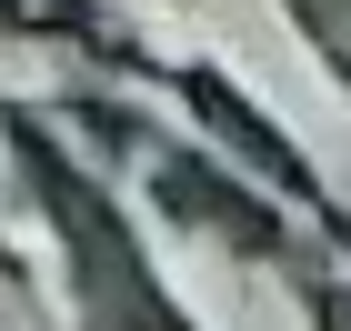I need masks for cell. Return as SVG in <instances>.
Listing matches in <instances>:
<instances>
[{
    "mask_svg": "<svg viewBox=\"0 0 351 331\" xmlns=\"http://www.w3.org/2000/svg\"><path fill=\"white\" fill-rule=\"evenodd\" d=\"M322 331H351V291H331V302H322Z\"/></svg>",
    "mask_w": 351,
    "mask_h": 331,
    "instance_id": "cell-1",
    "label": "cell"
}]
</instances>
